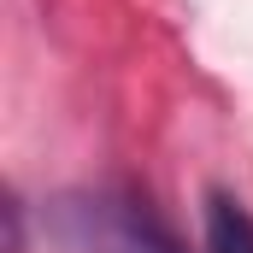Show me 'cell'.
Listing matches in <instances>:
<instances>
[{
    "mask_svg": "<svg viewBox=\"0 0 253 253\" xmlns=\"http://www.w3.org/2000/svg\"><path fill=\"white\" fill-rule=\"evenodd\" d=\"M42 224L59 253H183L159 212L124 189H71Z\"/></svg>",
    "mask_w": 253,
    "mask_h": 253,
    "instance_id": "6da1fadb",
    "label": "cell"
},
{
    "mask_svg": "<svg viewBox=\"0 0 253 253\" xmlns=\"http://www.w3.org/2000/svg\"><path fill=\"white\" fill-rule=\"evenodd\" d=\"M206 253H253V212L236 194H206Z\"/></svg>",
    "mask_w": 253,
    "mask_h": 253,
    "instance_id": "7a4b0ae2",
    "label": "cell"
}]
</instances>
